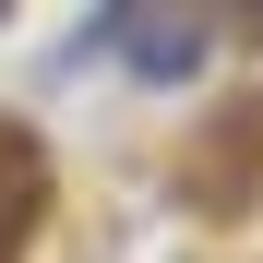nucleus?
<instances>
[{"mask_svg": "<svg viewBox=\"0 0 263 263\" xmlns=\"http://www.w3.org/2000/svg\"><path fill=\"white\" fill-rule=\"evenodd\" d=\"M96 36H108V48H132L144 72H192V60H203V24H156V12H108Z\"/></svg>", "mask_w": 263, "mask_h": 263, "instance_id": "f257e3e1", "label": "nucleus"}]
</instances>
